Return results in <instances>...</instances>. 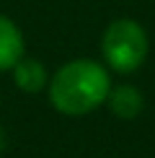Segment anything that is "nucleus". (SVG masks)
Returning <instances> with one entry per match:
<instances>
[{"instance_id": "obj_1", "label": "nucleus", "mask_w": 155, "mask_h": 158, "mask_svg": "<svg viewBox=\"0 0 155 158\" xmlns=\"http://www.w3.org/2000/svg\"><path fill=\"white\" fill-rule=\"evenodd\" d=\"M49 101L60 114L83 117L106 104L111 94L109 70L96 60L65 62L49 78Z\"/></svg>"}, {"instance_id": "obj_2", "label": "nucleus", "mask_w": 155, "mask_h": 158, "mask_svg": "<svg viewBox=\"0 0 155 158\" xmlns=\"http://www.w3.org/2000/svg\"><path fill=\"white\" fill-rule=\"evenodd\" d=\"M150 42L145 29L132 18H116L106 26L101 39L103 62L116 73H134L147 57Z\"/></svg>"}, {"instance_id": "obj_3", "label": "nucleus", "mask_w": 155, "mask_h": 158, "mask_svg": "<svg viewBox=\"0 0 155 158\" xmlns=\"http://www.w3.org/2000/svg\"><path fill=\"white\" fill-rule=\"evenodd\" d=\"M26 55L23 34L8 16H0V73L13 70L16 62Z\"/></svg>"}, {"instance_id": "obj_4", "label": "nucleus", "mask_w": 155, "mask_h": 158, "mask_svg": "<svg viewBox=\"0 0 155 158\" xmlns=\"http://www.w3.org/2000/svg\"><path fill=\"white\" fill-rule=\"evenodd\" d=\"M13 81H16V85L21 91H26V94H39L42 88L49 85L47 68H44L39 60L26 57V55L16 62V68H13Z\"/></svg>"}, {"instance_id": "obj_5", "label": "nucleus", "mask_w": 155, "mask_h": 158, "mask_svg": "<svg viewBox=\"0 0 155 158\" xmlns=\"http://www.w3.org/2000/svg\"><path fill=\"white\" fill-rule=\"evenodd\" d=\"M106 104L111 106V111L116 117H121V119H134L142 111L145 98H142V94L134 85H119V88H111Z\"/></svg>"}]
</instances>
